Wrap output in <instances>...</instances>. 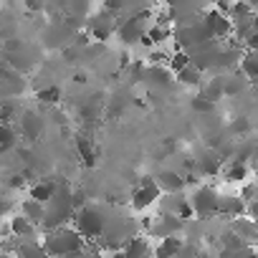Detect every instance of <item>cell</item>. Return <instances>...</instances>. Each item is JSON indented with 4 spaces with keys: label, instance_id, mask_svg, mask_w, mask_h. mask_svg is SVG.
I'll return each instance as SVG.
<instances>
[{
    "label": "cell",
    "instance_id": "30",
    "mask_svg": "<svg viewBox=\"0 0 258 258\" xmlns=\"http://www.w3.org/2000/svg\"><path fill=\"white\" fill-rule=\"evenodd\" d=\"M177 81H180L182 86H200V81H203V74H200L198 69L187 66L185 71H180V74H177Z\"/></svg>",
    "mask_w": 258,
    "mask_h": 258
},
{
    "label": "cell",
    "instance_id": "25",
    "mask_svg": "<svg viewBox=\"0 0 258 258\" xmlns=\"http://www.w3.org/2000/svg\"><path fill=\"white\" fill-rule=\"evenodd\" d=\"M147 38H150L152 46H162V43H167L170 38H175V28H170V26H150Z\"/></svg>",
    "mask_w": 258,
    "mask_h": 258
},
{
    "label": "cell",
    "instance_id": "19",
    "mask_svg": "<svg viewBox=\"0 0 258 258\" xmlns=\"http://www.w3.org/2000/svg\"><path fill=\"white\" fill-rule=\"evenodd\" d=\"M238 238H243L248 245H250V240H258V223L255 220H250V218H238V220H233V228H230Z\"/></svg>",
    "mask_w": 258,
    "mask_h": 258
},
{
    "label": "cell",
    "instance_id": "39",
    "mask_svg": "<svg viewBox=\"0 0 258 258\" xmlns=\"http://www.w3.org/2000/svg\"><path fill=\"white\" fill-rule=\"evenodd\" d=\"M74 81H76V84H86V74H76Z\"/></svg>",
    "mask_w": 258,
    "mask_h": 258
},
{
    "label": "cell",
    "instance_id": "12",
    "mask_svg": "<svg viewBox=\"0 0 258 258\" xmlns=\"http://www.w3.org/2000/svg\"><path fill=\"white\" fill-rule=\"evenodd\" d=\"M160 185H157V180H152V177H142L140 180V185H137V190L132 192V208L135 210H147L157 198H160Z\"/></svg>",
    "mask_w": 258,
    "mask_h": 258
},
{
    "label": "cell",
    "instance_id": "42",
    "mask_svg": "<svg viewBox=\"0 0 258 258\" xmlns=\"http://www.w3.org/2000/svg\"><path fill=\"white\" fill-rule=\"evenodd\" d=\"M255 175H258V165H255Z\"/></svg>",
    "mask_w": 258,
    "mask_h": 258
},
{
    "label": "cell",
    "instance_id": "14",
    "mask_svg": "<svg viewBox=\"0 0 258 258\" xmlns=\"http://www.w3.org/2000/svg\"><path fill=\"white\" fill-rule=\"evenodd\" d=\"M8 225H11V235L18 238V240H31V238H36V225H33L28 218H23V215H13Z\"/></svg>",
    "mask_w": 258,
    "mask_h": 258
},
{
    "label": "cell",
    "instance_id": "16",
    "mask_svg": "<svg viewBox=\"0 0 258 258\" xmlns=\"http://www.w3.org/2000/svg\"><path fill=\"white\" fill-rule=\"evenodd\" d=\"M152 248H150V240L145 235H135L124 243V255L126 258H150Z\"/></svg>",
    "mask_w": 258,
    "mask_h": 258
},
{
    "label": "cell",
    "instance_id": "11",
    "mask_svg": "<svg viewBox=\"0 0 258 258\" xmlns=\"http://www.w3.org/2000/svg\"><path fill=\"white\" fill-rule=\"evenodd\" d=\"M203 23L208 26V31H210L213 41H225V38H230V33L235 31V23H233L228 16L218 13L215 8H213V11H208V13L203 16Z\"/></svg>",
    "mask_w": 258,
    "mask_h": 258
},
{
    "label": "cell",
    "instance_id": "7",
    "mask_svg": "<svg viewBox=\"0 0 258 258\" xmlns=\"http://www.w3.org/2000/svg\"><path fill=\"white\" fill-rule=\"evenodd\" d=\"M190 203H192L195 215H200V218L218 215V210H220V195H218V190H215V187H208V185L198 187Z\"/></svg>",
    "mask_w": 258,
    "mask_h": 258
},
{
    "label": "cell",
    "instance_id": "24",
    "mask_svg": "<svg viewBox=\"0 0 258 258\" xmlns=\"http://www.w3.org/2000/svg\"><path fill=\"white\" fill-rule=\"evenodd\" d=\"M18 126L13 124H0V152H11L18 145Z\"/></svg>",
    "mask_w": 258,
    "mask_h": 258
},
{
    "label": "cell",
    "instance_id": "2",
    "mask_svg": "<svg viewBox=\"0 0 258 258\" xmlns=\"http://www.w3.org/2000/svg\"><path fill=\"white\" fill-rule=\"evenodd\" d=\"M84 238L76 228H56L48 230L43 238V248L48 253V258H71V255H81L84 253Z\"/></svg>",
    "mask_w": 258,
    "mask_h": 258
},
{
    "label": "cell",
    "instance_id": "27",
    "mask_svg": "<svg viewBox=\"0 0 258 258\" xmlns=\"http://www.w3.org/2000/svg\"><path fill=\"white\" fill-rule=\"evenodd\" d=\"M145 76H147L155 86H170V84H172V74H170L167 69H162V66H150Z\"/></svg>",
    "mask_w": 258,
    "mask_h": 258
},
{
    "label": "cell",
    "instance_id": "22",
    "mask_svg": "<svg viewBox=\"0 0 258 258\" xmlns=\"http://www.w3.org/2000/svg\"><path fill=\"white\" fill-rule=\"evenodd\" d=\"M157 185H160V190H165L167 195H177V192L185 187V180L180 177V172H160Z\"/></svg>",
    "mask_w": 258,
    "mask_h": 258
},
{
    "label": "cell",
    "instance_id": "13",
    "mask_svg": "<svg viewBox=\"0 0 258 258\" xmlns=\"http://www.w3.org/2000/svg\"><path fill=\"white\" fill-rule=\"evenodd\" d=\"M58 187H61V180L41 177V180H36V182L31 185V200H36V203L46 205V203L56 195V190H58Z\"/></svg>",
    "mask_w": 258,
    "mask_h": 258
},
{
    "label": "cell",
    "instance_id": "38",
    "mask_svg": "<svg viewBox=\"0 0 258 258\" xmlns=\"http://www.w3.org/2000/svg\"><path fill=\"white\" fill-rule=\"evenodd\" d=\"M106 258H126V255H124V250H111Z\"/></svg>",
    "mask_w": 258,
    "mask_h": 258
},
{
    "label": "cell",
    "instance_id": "3",
    "mask_svg": "<svg viewBox=\"0 0 258 258\" xmlns=\"http://www.w3.org/2000/svg\"><path fill=\"white\" fill-rule=\"evenodd\" d=\"M106 213L99 205H84L81 210H76L74 218V228L81 233L84 240H99L106 233Z\"/></svg>",
    "mask_w": 258,
    "mask_h": 258
},
{
    "label": "cell",
    "instance_id": "31",
    "mask_svg": "<svg viewBox=\"0 0 258 258\" xmlns=\"http://www.w3.org/2000/svg\"><path fill=\"white\" fill-rule=\"evenodd\" d=\"M187 66H190V53H185V51H175L172 58H170V69H172L175 74H180V71H185Z\"/></svg>",
    "mask_w": 258,
    "mask_h": 258
},
{
    "label": "cell",
    "instance_id": "29",
    "mask_svg": "<svg viewBox=\"0 0 258 258\" xmlns=\"http://www.w3.org/2000/svg\"><path fill=\"white\" fill-rule=\"evenodd\" d=\"M245 175H248V167H245V162H230L228 165V170H225V177H228V182H243L245 180Z\"/></svg>",
    "mask_w": 258,
    "mask_h": 258
},
{
    "label": "cell",
    "instance_id": "40",
    "mask_svg": "<svg viewBox=\"0 0 258 258\" xmlns=\"http://www.w3.org/2000/svg\"><path fill=\"white\" fill-rule=\"evenodd\" d=\"M0 258H11V253L8 250H0Z\"/></svg>",
    "mask_w": 258,
    "mask_h": 258
},
{
    "label": "cell",
    "instance_id": "17",
    "mask_svg": "<svg viewBox=\"0 0 258 258\" xmlns=\"http://www.w3.org/2000/svg\"><path fill=\"white\" fill-rule=\"evenodd\" d=\"M182 248H185V240H182L180 235L162 238V240H160V245L155 248V258H177Z\"/></svg>",
    "mask_w": 258,
    "mask_h": 258
},
{
    "label": "cell",
    "instance_id": "1",
    "mask_svg": "<svg viewBox=\"0 0 258 258\" xmlns=\"http://www.w3.org/2000/svg\"><path fill=\"white\" fill-rule=\"evenodd\" d=\"M76 218V205H74V192L71 187L61 180V187L56 190V195L46 203V218H43V228L56 230V228H66L69 220Z\"/></svg>",
    "mask_w": 258,
    "mask_h": 258
},
{
    "label": "cell",
    "instance_id": "4",
    "mask_svg": "<svg viewBox=\"0 0 258 258\" xmlns=\"http://www.w3.org/2000/svg\"><path fill=\"white\" fill-rule=\"evenodd\" d=\"M36 61H38L36 58V51L28 43H23L21 38L3 41V63L8 69H13L18 74H26V71H31L36 66Z\"/></svg>",
    "mask_w": 258,
    "mask_h": 258
},
{
    "label": "cell",
    "instance_id": "37",
    "mask_svg": "<svg viewBox=\"0 0 258 258\" xmlns=\"http://www.w3.org/2000/svg\"><path fill=\"white\" fill-rule=\"evenodd\" d=\"M8 185H11V190H21V187L26 185V175H13Z\"/></svg>",
    "mask_w": 258,
    "mask_h": 258
},
{
    "label": "cell",
    "instance_id": "18",
    "mask_svg": "<svg viewBox=\"0 0 258 258\" xmlns=\"http://www.w3.org/2000/svg\"><path fill=\"white\" fill-rule=\"evenodd\" d=\"M243 213H248V205H245V200L243 198H220V210H218V215H228V218H233V220H238Z\"/></svg>",
    "mask_w": 258,
    "mask_h": 258
},
{
    "label": "cell",
    "instance_id": "21",
    "mask_svg": "<svg viewBox=\"0 0 258 258\" xmlns=\"http://www.w3.org/2000/svg\"><path fill=\"white\" fill-rule=\"evenodd\" d=\"M76 150H79V155H81V160H84V165L86 167H94L96 165V145L86 137V135H79L76 137Z\"/></svg>",
    "mask_w": 258,
    "mask_h": 258
},
{
    "label": "cell",
    "instance_id": "5",
    "mask_svg": "<svg viewBox=\"0 0 258 258\" xmlns=\"http://www.w3.org/2000/svg\"><path fill=\"white\" fill-rule=\"evenodd\" d=\"M150 16V11H142V13H135L129 16L126 21H119V28H116V36L124 41V43H142V38L147 36L150 28H145V18Z\"/></svg>",
    "mask_w": 258,
    "mask_h": 258
},
{
    "label": "cell",
    "instance_id": "28",
    "mask_svg": "<svg viewBox=\"0 0 258 258\" xmlns=\"http://www.w3.org/2000/svg\"><path fill=\"white\" fill-rule=\"evenodd\" d=\"M18 106L16 101H0V124H13L18 121Z\"/></svg>",
    "mask_w": 258,
    "mask_h": 258
},
{
    "label": "cell",
    "instance_id": "35",
    "mask_svg": "<svg viewBox=\"0 0 258 258\" xmlns=\"http://www.w3.org/2000/svg\"><path fill=\"white\" fill-rule=\"evenodd\" d=\"M11 208H13V200H11L8 195H0V218L8 215V213H11Z\"/></svg>",
    "mask_w": 258,
    "mask_h": 258
},
{
    "label": "cell",
    "instance_id": "41",
    "mask_svg": "<svg viewBox=\"0 0 258 258\" xmlns=\"http://www.w3.org/2000/svg\"><path fill=\"white\" fill-rule=\"evenodd\" d=\"M71 258H86V255H84V253H81V255H71Z\"/></svg>",
    "mask_w": 258,
    "mask_h": 258
},
{
    "label": "cell",
    "instance_id": "34",
    "mask_svg": "<svg viewBox=\"0 0 258 258\" xmlns=\"http://www.w3.org/2000/svg\"><path fill=\"white\" fill-rule=\"evenodd\" d=\"M230 129H233V135H245L248 129H250V124H248V119H245V116H238V119H233Z\"/></svg>",
    "mask_w": 258,
    "mask_h": 258
},
{
    "label": "cell",
    "instance_id": "32",
    "mask_svg": "<svg viewBox=\"0 0 258 258\" xmlns=\"http://www.w3.org/2000/svg\"><path fill=\"white\" fill-rule=\"evenodd\" d=\"M38 101H43V104H58V101H61V89H58V86L38 89Z\"/></svg>",
    "mask_w": 258,
    "mask_h": 258
},
{
    "label": "cell",
    "instance_id": "33",
    "mask_svg": "<svg viewBox=\"0 0 258 258\" xmlns=\"http://www.w3.org/2000/svg\"><path fill=\"white\" fill-rule=\"evenodd\" d=\"M192 109H195V111H213L215 104H213L205 94H198V96H192Z\"/></svg>",
    "mask_w": 258,
    "mask_h": 258
},
{
    "label": "cell",
    "instance_id": "36",
    "mask_svg": "<svg viewBox=\"0 0 258 258\" xmlns=\"http://www.w3.org/2000/svg\"><path fill=\"white\" fill-rule=\"evenodd\" d=\"M223 258H258L253 250H250V245L248 248H243V250H238V253H230V255H223Z\"/></svg>",
    "mask_w": 258,
    "mask_h": 258
},
{
    "label": "cell",
    "instance_id": "6",
    "mask_svg": "<svg viewBox=\"0 0 258 258\" xmlns=\"http://www.w3.org/2000/svg\"><path fill=\"white\" fill-rule=\"evenodd\" d=\"M116 28H119V16H114V13H109V11H104V8H101V13L94 16V18L89 21V26H86L89 36H91L96 43L111 38V36L116 33Z\"/></svg>",
    "mask_w": 258,
    "mask_h": 258
},
{
    "label": "cell",
    "instance_id": "9",
    "mask_svg": "<svg viewBox=\"0 0 258 258\" xmlns=\"http://www.w3.org/2000/svg\"><path fill=\"white\" fill-rule=\"evenodd\" d=\"M26 81L18 71L8 69L6 63H0V99L3 101H13L18 94H23Z\"/></svg>",
    "mask_w": 258,
    "mask_h": 258
},
{
    "label": "cell",
    "instance_id": "20",
    "mask_svg": "<svg viewBox=\"0 0 258 258\" xmlns=\"http://www.w3.org/2000/svg\"><path fill=\"white\" fill-rule=\"evenodd\" d=\"M21 215L23 218H28L33 225H43V218H46V205H41V203H36V200H23L21 203Z\"/></svg>",
    "mask_w": 258,
    "mask_h": 258
},
{
    "label": "cell",
    "instance_id": "15",
    "mask_svg": "<svg viewBox=\"0 0 258 258\" xmlns=\"http://www.w3.org/2000/svg\"><path fill=\"white\" fill-rule=\"evenodd\" d=\"M16 258H48V253L43 248V240L31 238V240H18Z\"/></svg>",
    "mask_w": 258,
    "mask_h": 258
},
{
    "label": "cell",
    "instance_id": "26",
    "mask_svg": "<svg viewBox=\"0 0 258 258\" xmlns=\"http://www.w3.org/2000/svg\"><path fill=\"white\" fill-rule=\"evenodd\" d=\"M248 86V79H245V74L238 69V71H233V74H228L225 76V94H238V91H243Z\"/></svg>",
    "mask_w": 258,
    "mask_h": 258
},
{
    "label": "cell",
    "instance_id": "10",
    "mask_svg": "<svg viewBox=\"0 0 258 258\" xmlns=\"http://www.w3.org/2000/svg\"><path fill=\"white\" fill-rule=\"evenodd\" d=\"M145 228L155 235V238H172V235H177L182 228H185V220H180L177 215H172V213H162L160 218H157V223H152V220H145Z\"/></svg>",
    "mask_w": 258,
    "mask_h": 258
},
{
    "label": "cell",
    "instance_id": "8",
    "mask_svg": "<svg viewBox=\"0 0 258 258\" xmlns=\"http://www.w3.org/2000/svg\"><path fill=\"white\" fill-rule=\"evenodd\" d=\"M43 129H46V121H43V116H41L36 109L21 111V116H18V135H21L23 140H28V142L41 140Z\"/></svg>",
    "mask_w": 258,
    "mask_h": 258
},
{
    "label": "cell",
    "instance_id": "23",
    "mask_svg": "<svg viewBox=\"0 0 258 258\" xmlns=\"http://www.w3.org/2000/svg\"><path fill=\"white\" fill-rule=\"evenodd\" d=\"M240 71L250 84H258V51H245L240 58Z\"/></svg>",
    "mask_w": 258,
    "mask_h": 258
}]
</instances>
